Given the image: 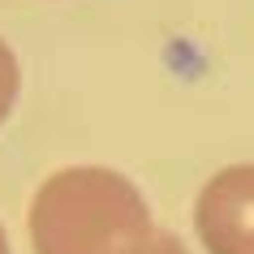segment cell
Instances as JSON below:
<instances>
[{
    "label": "cell",
    "instance_id": "cell-1",
    "mask_svg": "<svg viewBox=\"0 0 254 254\" xmlns=\"http://www.w3.org/2000/svg\"><path fill=\"white\" fill-rule=\"evenodd\" d=\"M160 228L138 186L112 168H61L30 202L35 254H147Z\"/></svg>",
    "mask_w": 254,
    "mask_h": 254
},
{
    "label": "cell",
    "instance_id": "cell-2",
    "mask_svg": "<svg viewBox=\"0 0 254 254\" xmlns=\"http://www.w3.org/2000/svg\"><path fill=\"white\" fill-rule=\"evenodd\" d=\"M194 228L207 254H254V164H233L202 186Z\"/></svg>",
    "mask_w": 254,
    "mask_h": 254
},
{
    "label": "cell",
    "instance_id": "cell-3",
    "mask_svg": "<svg viewBox=\"0 0 254 254\" xmlns=\"http://www.w3.org/2000/svg\"><path fill=\"white\" fill-rule=\"evenodd\" d=\"M13 99H17V56L9 43L0 39V125L13 112Z\"/></svg>",
    "mask_w": 254,
    "mask_h": 254
},
{
    "label": "cell",
    "instance_id": "cell-4",
    "mask_svg": "<svg viewBox=\"0 0 254 254\" xmlns=\"http://www.w3.org/2000/svg\"><path fill=\"white\" fill-rule=\"evenodd\" d=\"M147 254H190L186 246H181V241L173 237V233H168V228H160V233H155V241H151V250Z\"/></svg>",
    "mask_w": 254,
    "mask_h": 254
},
{
    "label": "cell",
    "instance_id": "cell-5",
    "mask_svg": "<svg viewBox=\"0 0 254 254\" xmlns=\"http://www.w3.org/2000/svg\"><path fill=\"white\" fill-rule=\"evenodd\" d=\"M0 254H9V237H4V228H0Z\"/></svg>",
    "mask_w": 254,
    "mask_h": 254
}]
</instances>
